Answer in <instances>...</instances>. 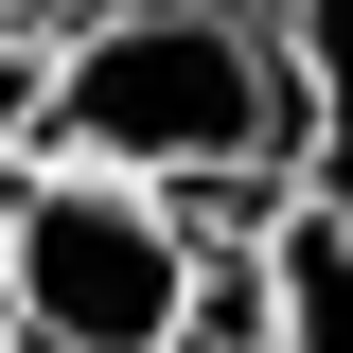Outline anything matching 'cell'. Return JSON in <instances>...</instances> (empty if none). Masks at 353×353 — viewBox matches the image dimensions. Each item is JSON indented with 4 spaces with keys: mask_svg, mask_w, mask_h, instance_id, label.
<instances>
[{
    "mask_svg": "<svg viewBox=\"0 0 353 353\" xmlns=\"http://www.w3.org/2000/svg\"><path fill=\"white\" fill-rule=\"evenodd\" d=\"M36 159H106V176H141V194L336 159L318 0H88L71 36H53Z\"/></svg>",
    "mask_w": 353,
    "mask_h": 353,
    "instance_id": "1",
    "label": "cell"
},
{
    "mask_svg": "<svg viewBox=\"0 0 353 353\" xmlns=\"http://www.w3.org/2000/svg\"><path fill=\"white\" fill-rule=\"evenodd\" d=\"M194 230L106 159H18L0 176V336L18 353H159Z\"/></svg>",
    "mask_w": 353,
    "mask_h": 353,
    "instance_id": "2",
    "label": "cell"
},
{
    "mask_svg": "<svg viewBox=\"0 0 353 353\" xmlns=\"http://www.w3.org/2000/svg\"><path fill=\"white\" fill-rule=\"evenodd\" d=\"M36 106H53V36H36V18H0V176L36 159Z\"/></svg>",
    "mask_w": 353,
    "mask_h": 353,
    "instance_id": "3",
    "label": "cell"
},
{
    "mask_svg": "<svg viewBox=\"0 0 353 353\" xmlns=\"http://www.w3.org/2000/svg\"><path fill=\"white\" fill-rule=\"evenodd\" d=\"M0 18H36V36H71V18H88V0H0Z\"/></svg>",
    "mask_w": 353,
    "mask_h": 353,
    "instance_id": "4",
    "label": "cell"
}]
</instances>
